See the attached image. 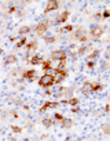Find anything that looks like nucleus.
Returning <instances> with one entry per match:
<instances>
[{"instance_id":"7ed1b4c3","label":"nucleus","mask_w":110,"mask_h":141,"mask_svg":"<svg viewBox=\"0 0 110 141\" xmlns=\"http://www.w3.org/2000/svg\"><path fill=\"white\" fill-rule=\"evenodd\" d=\"M58 6H59V3H58V1H48V4H47V7H46V12L52 11V10H57V8H58Z\"/></svg>"},{"instance_id":"39448f33","label":"nucleus","mask_w":110,"mask_h":141,"mask_svg":"<svg viewBox=\"0 0 110 141\" xmlns=\"http://www.w3.org/2000/svg\"><path fill=\"white\" fill-rule=\"evenodd\" d=\"M91 91H92V85L87 82V83L83 86V89H81V93H83V94H88V93H91Z\"/></svg>"},{"instance_id":"c756f323","label":"nucleus","mask_w":110,"mask_h":141,"mask_svg":"<svg viewBox=\"0 0 110 141\" xmlns=\"http://www.w3.org/2000/svg\"><path fill=\"white\" fill-rule=\"evenodd\" d=\"M0 53H1V50H0Z\"/></svg>"},{"instance_id":"6ab92c4d","label":"nucleus","mask_w":110,"mask_h":141,"mask_svg":"<svg viewBox=\"0 0 110 141\" xmlns=\"http://www.w3.org/2000/svg\"><path fill=\"white\" fill-rule=\"evenodd\" d=\"M72 29H73V26H72V25H66L65 28H62V32H66V31L69 32V31H72Z\"/></svg>"},{"instance_id":"423d86ee","label":"nucleus","mask_w":110,"mask_h":141,"mask_svg":"<svg viewBox=\"0 0 110 141\" xmlns=\"http://www.w3.org/2000/svg\"><path fill=\"white\" fill-rule=\"evenodd\" d=\"M47 31V24L44 22V24H40L37 28H36V33H39V35H43V33Z\"/></svg>"},{"instance_id":"9d476101","label":"nucleus","mask_w":110,"mask_h":141,"mask_svg":"<svg viewBox=\"0 0 110 141\" xmlns=\"http://www.w3.org/2000/svg\"><path fill=\"white\" fill-rule=\"evenodd\" d=\"M30 62H32V64H33V65H36V64H43V62H44V61H43V60H41L40 57H37V55H36V57H33V58H32V60H30Z\"/></svg>"},{"instance_id":"aec40b11","label":"nucleus","mask_w":110,"mask_h":141,"mask_svg":"<svg viewBox=\"0 0 110 141\" xmlns=\"http://www.w3.org/2000/svg\"><path fill=\"white\" fill-rule=\"evenodd\" d=\"M96 90H102V86L100 85H94L92 86V91H96Z\"/></svg>"},{"instance_id":"0eeeda50","label":"nucleus","mask_w":110,"mask_h":141,"mask_svg":"<svg viewBox=\"0 0 110 141\" xmlns=\"http://www.w3.org/2000/svg\"><path fill=\"white\" fill-rule=\"evenodd\" d=\"M69 18V11H65V12H62L59 17H58V21L57 22H59V24H62V22H65L66 20Z\"/></svg>"},{"instance_id":"a878e982","label":"nucleus","mask_w":110,"mask_h":141,"mask_svg":"<svg viewBox=\"0 0 110 141\" xmlns=\"http://www.w3.org/2000/svg\"><path fill=\"white\" fill-rule=\"evenodd\" d=\"M109 17H110V15H109V11L106 10L105 12H103V18H109Z\"/></svg>"},{"instance_id":"393cba45","label":"nucleus","mask_w":110,"mask_h":141,"mask_svg":"<svg viewBox=\"0 0 110 141\" xmlns=\"http://www.w3.org/2000/svg\"><path fill=\"white\" fill-rule=\"evenodd\" d=\"M85 51H87V48H85V47H81L80 50H79V54H84Z\"/></svg>"},{"instance_id":"f3484780","label":"nucleus","mask_w":110,"mask_h":141,"mask_svg":"<svg viewBox=\"0 0 110 141\" xmlns=\"http://www.w3.org/2000/svg\"><path fill=\"white\" fill-rule=\"evenodd\" d=\"M51 123H52V122H51L50 119H44V120H43V125H44L46 127H50V126H51Z\"/></svg>"},{"instance_id":"c85d7f7f","label":"nucleus","mask_w":110,"mask_h":141,"mask_svg":"<svg viewBox=\"0 0 110 141\" xmlns=\"http://www.w3.org/2000/svg\"><path fill=\"white\" fill-rule=\"evenodd\" d=\"M103 130H105V133H109V127H107V126H105V129H103Z\"/></svg>"},{"instance_id":"a211bd4d","label":"nucleus","mask_w":110,"mask_h":141,"mask_svg":"<svg viewBox=\"0 0 110 141\" xmlns=\"http://www.w3.org/2000/svg\"><path fill=\"white\" fill-rule=\"evenodd\" d=\"M44 40H46L47 43H54V42H55V39H54V37H51V36H47V37H44Z\"/></svg>"},{"instance_id":"b1692460","label":"nucleus","mask_w":110,"mask_h":141,"mask_svg":"<svg viewBox=\"0 0 110 141\" xmlns=\"http://www.w3.org/2000/svg\"><path fill=\"white\" fill-rule=\"evenodd\" d=\"M98 54H99V51H94V53H92V54L90 55V60H92V58H95V57H96Z\"/></svg>"},{"instance_id":"20e7f679","label":"nucleus","mask_w":110,"mask_h":141,"mask_svg":"<svg viewBox=\"0 0 110 141\" xmlns=\"http://www.w3.org/2000/svg\"><path fill=\"white\" fill-rule=\"evenodd\" d=\"M57 105H58L57 102H46V104H44V105H43V107L40 108V113L46 112V109H47V108H55Z\"/></svg>"},{"instance_id":"f257e3e1","label":"nucleus","mask_w":110,"mask_h":141,"mask_svg":"<svg viewBox=\"0 0 110 141\" xmlns=\"http://www.w3.org/2000/svg\"><path fill=\"white\" fill-rule=\"evenodd\" d=\"M39 85L43 87H48L51 86V85H54V76L52 75H44V76H41L40 77V80H39Z\"/></svg>"},{"instance_id":"4468645a","label":"nucleus","mask_w":110,"mask_h":141,"mask_svg":"<svg viewBox=\"0 0 110 141\" xmlns=\"http://www.w3.org/2000/svg\"><path fill=\"white\" fill-rule=\"evenodd\" d=\"M68 104H70L72 107H76V105L79 104V100H77V98H70L69 101H68Z\"/></svg>"},{"instance_id":"f8f14e48","label":"nucleus","mask_w":110,"mask_h":141,"mask_svg":"<svg viewBox=\"0 0 110 141\" xmlns=\"http://www.w3.org/2000/svg\"><path fill=\"white\" fill-rule=\"evenodd\" d=\"M32 31V28L30 26H22L19 29V35H25V33H29Z\"/></svg>"},{"instance_id":"9b49d317","label":"nucleus","mask_w":110,"mask_h":141,"mask_svg":"<svg viewBox=\"0 0 110 141\" xmlns=\"http://www.w3.org/2000/svg\"><path fill=\"white\" fill-rule=\"evenodd\" d=\"M15 61H17L15 55H7L6 57V64H11V62H15Z\"/></svg>"},{"instance_id":"ddd939ff","label":"nucleus","mask_w":110,"mask_h":141,"mask_svg":"<svg viewBox=\"0 0 110 141\" xmlns=\"http://www.w3.org/2000/svg\"><path fill=\"white\" fill-rule=\"evenodd\" d=\"M62 126L66 127V129L70 127V126H72V120H70V119H62Z\"/></svg>"},{"instance_id":"2eb2a0df","label":"nucleus","mask_w":110,"mask_h":141,"mask_svg":"<svg viewBox=\"0 0 110 141\" xmlns=\"http://www.w3.org/2000/svg\"><path fill=\"white\" fill-rule=\"evenodd\" d=\"M25 43H26V37H22V39H21L19 42L17 43V46H15V48H19V47H22V46H23Z\"/></svg>"},{"instance_id":"4be33fe9","label":"nucleus","mask_w":110,"mask_h":141,"mask_svg":"<svg viewBox=\"0 0 110 141\" xmlns=\"http://www.w3.org/2000/svg\"><path fill=\"white\" fill-rule=\"evenodd\" d=\"M54 119L62 120V119H63V116H62V115H61V113H55V115H54Z\"/></svg>"},{"instance_id":"412c9836","label":"nucleus","mask_w":110,"mask_h":141,"mask_svg":"<svg viewBox=\"0 0 110 141\" xmlns=\"http://www.w3.org/2000/svg\"><path fill=\"white\" fill-rule=\"evenodd\" d=\"M36 47H37V44H36V43H32V44H29V46H28V48H29V50H36Z\"/></svg>"},{"instance_id":"f03ea898","label":"nucleus","mask_w":110,"mask_h":141,"mask_svg":"<svg viewBox=\"0 0 110 141\" xmlns=\"http://www.w3.org/2000/svg\"><path fill=\"white\" fill-rule=\"evenodd\" d=\"M51 58H52V60H59V61H62V60H65V58H66V53H65L63 50H59V51H52V53H51Z\"/></svg>"},{"instance_id":"5701e85b","label":"nucleus","mask_w":110,"mask_h":141,"mask_svg":"<svg viewBox=\"0 0 110 141\" xmlns=\"http://www.w3.org/2000/svg\"><path fill=\"white\" fill-rule=\"evenodd\" d=\"M11 129H12L14 133H19V131H21V129H19V127H17V126H11Z\"/></svg>"},{"instance_id":"1a4fd4ad","label":"nucleus","mask_w":110,"mask_h":141,"mask_svg":"<svg viewBox=\"0 0 110 141\" xmlns=\"http://www.w3.org/2000/svg\"><path fill=\"white\" fill-rule=\"evenodd\" d=\"M22 77L29 79V80H32V82H33V79H34V71H28V72H25V73L22 75Z\"/></svg>"},{"instance_id":"bb28decb","label":"nucleus","mask_w":110,"mask_h":141,"mask_svg":"<svg viewBox=\"0 0 110 141\" xmlns=\"http://www.w3.org/2000/svg\"><path fill=\"white\" fill-rule=\"evenodd\" d=\"M94 65H95L94 61H90V62H88V66H90V68H94Z\"/></svg>"},{"instance_id":"cd10ccee","label":"nucleus","mask_w":110,"mask_h":141,"mask_svg":"<svg viewBox=\"0 0 110 141\" xmlns=\"http://www.w3.org/2000/svg\"><path fill=\"white\" fill-rule=\"evenodd\" d=\"M80 40H81V42H85V40H87V37H85V36H81Z\"/></svg>"},{"instance_id":"dca6fc26","label":"nucleus","mask_w":110,"mask_h":141,"mask_svg":"<svg viewBox=\"0 0 110 141\" xmlns=\"http://www.w3.org/2000/svg\"><path fill=\"white\" fill-rule=\"evenodd\" d=\"M43 68H44V71H50L51 62H50V61H47V62H43Z\"/></svg>"},{"instance_id":"6e6552de","label":"nucleus","mask_w":110,"mask_h":141,"mask_svg":"<svg viewBox=\"0 0 110 141\" xmlns=\"http://www.w3.org/2000/svg\"><path fill=\"white\" fill-rule=\"evenodd\" d=\"M102 29H100L99 26H96V28H92V31H91V35L92 36H95V37H99L100 35H102Z\"/></svg>"}]
</instances>
